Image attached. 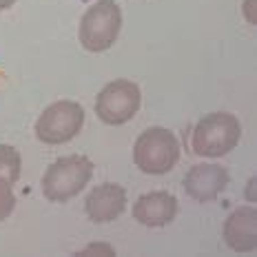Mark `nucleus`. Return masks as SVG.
I'll use <instances>...</instances> for the list:
<instances>
[{"mask_svg": "<svg viewBox=\"0 0 257 257\" xmlns=\"http://www.w3.org/2000/svg\"><path fill=\"white\" fill-rule=\"evenodd\" d=\"M93 162L87 155H64L42 175V193L49 202H69L91 182Z\"/></svg>", "mask_w": 257, "mask_h": 257, "instance_id": "nucleus-1", "label": "nucleus"}, {"mask_svg": "<svg viewBox=\"0 0 257 257\" xmlns=\"http://www.w3.org/2000/svg\"><path fill=\"white\" fill-rule=\"evenodd\" d=\"M242 140V124L233 113H208L193 128V153L202 158H222Z\"/></svg>", "mask_w": 257, "mask_h": 257, "instance_id": "nucleus-2", "label": "nucleus"}, {"mask_svg": "<svg viewBox=\"0 0 257 257\" xmlns=\"http://www.w3.org/2000/svg\"><path fill=\"white\" fill-rule=\"evenodd\" d=\"M180 142L169 128L151 126L138 136L133 144V162L142 173L164 175L178 164Z\"/></svg>", "mask_w": 257, "mask_h": 257, "instance_id": "nucleus-3", "label": "nucleus"}, {"mask_svg": "<svg viewBox=\"0 0 257 257\" xmlns=\"http://www.w3.org/2000/svg\"><path fill=\"white\" fill-rule=\"evenodd\" d=\"M122 29V12L113 0H98L80 20V42L87 51L100 53L113 47Z\"/></svg>", "mask_w": 257, "mask_h": 257, "instance_id": "nucleus-4", "label": "nucleus"}, {"mask_svg": "<svg viewBox=\"0 0 257 257\" xmlns=\"http://www.w3.org/2000/svg\"><path fill=\"white\" fill-rule=\"evenodd\" d=\"M84 126V109L73 100H60L42 111L36 122V138L45 144H64Z\"/></svg>", "mask_w": 257, "mask_h": 257, "instance_id": "nucleus-5", "label": "nucleus"}, {"mask_svg": "<svg viewBox=\"0 0 257 257\" xmlns=\"http://www.w3.org/2000/svg\"><path fill=\"white\" fill-rule=\"evenodd\" d=\"M140 89L131 80H113L100 91L95 100V115L111 126H122L136 117L140 109Z\"/></svg>", "mask_w": 257, "mask_h": 257, "instance_id": "nucleus-6", "label": "nucleus"}, {"mask_svg": "<svg viewBox=\"0 0 257 257\" xmlns=\"http://www.w3.org/2000/svg\"><path fill=\"white\" fill-rule=\"evenodd\" d=\"M84 208H87V215L91 222H95V224L113 222L126 208V191L120 184L104 182V184L95 186L87 195Z\"/></svg>", "mask_w": 257, "mask_h": 257, "instance_id": "nucleus-7", "label": "nucleus"}, {"mask_svg": "<svg viewBox=\"0 0 257 257\" xmlns=\"http://www.w3.org/2000/svg\"><path fill=\"white\" fill-rule=\"evenodd\" d=\"M175 213H178V200L167 191L144 193L133 204V219L149 228L167 226L175 219Z\"/></svg>", "mask_w": 257, "mask_h": 257, "instance_id": "nucleus-8", "label": "nucleus"}, {"mask_svg": "<svg viewBox=\"0 0 257 257\" xmlns=\"http://www.w3.org/2000/svg\"><path fill=\"white\" fill-rule=\"evenodd\" d=\"M228 173L217 164H195L184 175V191L197 202H211L226 189Z\"/></svg>", "mask_w": 257, "mask_h": 257, "instance_id": "nucleus-9", "label": "nucleus"}, {"mask_svg": "<svg viewBox=\"0 0 257 257\" xmlns=\"http://www.w3.org/2000/svg\"><path fill=\"white\" fill-rule=\"evenodd\" d=\"M224 242L235 253H253L257 248V211L242 206L224 222Z\"/></svg>", "mask_w": 257, "mask_h": 257, "instance_id": "nucleus-10", "label": "nucleus"}, {"mask_svg": "<svg viewBox=\"0 0 257 257\" xmlns=\"http://www.w3.org/2000/svg\"><path fill=\"white\" fill-rule=\"evenodd\" d=\"M20 169H23L20 153L9 144H0V178L14 184L20 178Z\"/></svg>", "mask_w": 257, "mask_h": 257, "instance_id": "nucleus-11", "label": "nucleus"}, {"mask_svg": "<svg viewBox=\"0 0 257 257\" xmlns=\"http://www.w3.org/2000/svg\"><path fill=\"white\" fill-rule=\"evenodd\" d=\"M14 208H16V195L12 191V184L0 178V222L12 215Z\"/></svg>", "mask_w": 257, "mask_h": 257, "instance_id": "nucleus-12", "label": "nucleus"}, {"mask_svg": "<svg viewBox=\"0 0 257 257\" xmlns=\"http://www.w3.org/2000/svg\"><path fill=\"white\" fill-rule=\"evenodd\" d=\"M91 253H100V255H115V250L111 248L109 244H91L89 248H84L80 255L87 257V255H91Z\"/></svg>", "mask_w": 257, "mask_h": 257, "instance_id": "nucleus-13", "label": "nucleus"}, {"mask_svg": "<svg viewBox=\"0 0 257 257\" xmlns=\"http://www.w3.org/2000/svg\"><path fill=\"white\" fill-rule=\"evenodd\" d=\"M255 182H257L255 178H250V182H248V200L250 202H255V195H253V184H255Z\"/></svg>", "mask_w": 257, "mask_h": 257, "instance_id": "nucleus-14", "label": "nucleus"}, {"mask_svg": "<svg viewBox=\"0 0 257 257\" xmlns=\"http://www.w3.org/2000/svg\"><path fill=\"white\" fill-rule=\"evenodd\" d=\"M16 0H0V12H5V9H9Z\"/></svg>", "mask_w": 257, "mask_h": 257, "instance_id": "nucleus-15", "label": "nucleus"}]
</instances>
